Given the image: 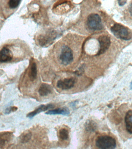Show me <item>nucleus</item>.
Instances as JSON below:
<instances>
[{
    "mask_svg": "<svg viewBox=\"0 0 132 149\" xmlns=\"http://www.w3.org/2000/svg\"><path fill=\"white\" fill-rule=\"evenodd\" d=\"M129 11L130 13L131 14V16H132V3L129 6Z\"/></svg>",
    "mask_w": 132,
    "mask_h": 149,
    "instance_id": "nucleus-21",
    "label": "nucleus"
},
{
    "mask_svg": "<svg viewBox=\"0 0 132 149\" xmlns=\"http://www.w3.org/2000/svg\"><path fill=\"white\" fill-rule=\"evenodd\" d=\"M12 136V133L9 132L0 133V148H3Z\"/></svg>",
    "mask_w": 132,
    "mask_h": 149,
    "instance_id": "nucleus-11",
    "label": "nucleus"
},
{
    "mask_svg": "<svg viewBox=\"0 0 132 149\" xmlns=\"http://www.w3.org/2000/svg\"><path fill=\"white\" fill-rule=\"evenodd\" d=\"M100 49L97 55H100L105 53L109 48L111 45V39L108 36L102 35L98 38Z\"/></svg>",
    "mask_w": 132,
    "mask_h": 149,
    "instance_id": "nucleus-6",
    "label": "nucleus"
},
{
    "mask_svg": "<svg viewBox=\"0 0 132 149\" xmlns=\"http://www.w3.org/2000/svg\"><path fill=\"white\" fill-rule=\"evenodd\" d=\"M12 111V107H8L6 109L5 113L9 114Z\"/></svg>",
    "mask_w": 132,
    "mask_h": 149,
    "instance_id": "nucleus-19",
    "label": "nucleus"
},
{
    "mask_svg": "<svg viewBox=\"0 0 132 149\" xmlns=\"http://www.w3.org/2000/svg\"><path fill=\"white\" fill-rule=\"evenodd\" d=\"M111 32L116 38L124 40L132 38V32L128 28L119 23H116L111 28Z\"/></svg>",
    "mask_w": 132,
    "mask_h": 149,
    "instance_id": "nucleus-2",
    "label": "nucleus"
},
{
    "mask_svg": "<svg viewBox=\"0 0 132 149\" xmlns=\"http://www.w3.org/2000/svg\"><path fill=\"white\" fill-rule=\"evenodd\" d=\"M60 59L63 65H69L73 61L74 55L72 51L67 45H63L61 49Z\"/></svg>",
    "mask_w": 132,
    "mask_h": 149,
    "instance_id": "nucleus-5",
    "label": "nucleus"
},
{
    "mask_svg": "<svg viewBox=\"0 0 132 149\" xmlns=\"http://www.w3.org/2000/svg\"><path fill=\"white\" fill-rule=\"evenodd\" d=\"M75 79L74 78H66L63 80H60L57 83L58 88L62 90L71 89L75 86Z\"/></svg>",
    "mask_w": 132,
    "mask_h": 149,
    "instance_id": "nucleus-7",
    "label": "nucleus"
},
{
    "mask_svg": "<svg viewBox=\"0 0 132 149\" xmlns=\"http://www.w3.org/2000/svg\"><path fill=\"white\" fill-rule=\"evenodd\" d=\"M96 144L99 149H115L117 146L116 140L109 135H102L96 139Z\"/></svg>",
    "mask_w": 132,
    "mask_h": 149,
    "instance_id": "nucleus-3",
    "label": "nucleus"
},
{
    "mask_svg": "<svg viewBox=\"0 0 132 149\" xmlns=\"http://www.w3.org/2000/svg\"><path fill=\"white\" fill-rule=\"evenodd\" d=\"M29 77L31 81L35 80L37 75V70L36 65L35 63H33L31 65L30 71L29 72Z\"/></svg>",
    "mask_w": 132,
    "mask_h": 149,
    "instance_id": "nucleus-15",
    "label": "nucleus"
},
{
    "mask_svg": "<svg viewBox=\"0 0 132 149\" xmlns=\"http://www.w3.org/2000/svg\"><path fill=\"white\" fill-rule=\"evenodd\" d=\"M54 105L52 104L46 105H41L36 109H35L34 111L28 114L27 117L30 118H32L37 114L41 112L46 111L48 110V109H52V108H54Z\"/></svg>",
    "mask_w": 132,
    "mask_h": 149,
    "instance_id": "nucleus-9",
    "label": "nucleus"
},
{
    "mask_svg": "<svg viewBox=\"0 0 132 149\" xmlns=\"http://www.w3.org/2000/svg\"><path fill=\"white\" fill-rule=\"evenodd\" d=\"M122 109L119 130L121 134L132 137V106H125Z\"/></svg>",
    "mask_w": 132,
    "mask_h": 149,
    "instance_id": "nucleus-1",
    "label": "nucleus"
},
{
    "mask_svg": "<svg viewBox=\"0 0 132 149\" xmlns=\"http://www.w3.org/2000/svg\"><path fill=\"white\" fill-rule=\"evenodd\" d=\"M59 137L62 140H66L69 137V132L67 129L62 128L59 130Z\"/></svg>",
    "mask_w": 132,
    "mask_h": 149,
    "instance_id": "nucleus-16",
    "label": "nucleus"
},
{
    "mask_svg": "<svg viewBox=\"0 0 132 149\" xmlns=\"http://www.w3.org/2000/svg\"><path fill=\"white\" fill-rule=\"evenodd\" d=\"M118 4L120 6H123L127 2V1H118Z\"/></svg>",
    "mask_w": 132,
    "mask_h": 149,
    "instance_id": "nucleus-20",
    "label": "nucleus"
},
{
    "mask_svg": "<svg viewBox=\"0 0 132 149\" xmlns=\"http://www.w3.org/2000/svg\"><path fill=\"white\" fill-rule=\"evenodd\" d=\"M131 88H132V82H131Z\"/></svg>",
    "mask_w": 132,
    "mask_h": 149,
    "instance_id": "nucleus-22",
    "label": "nucleus"
},
{
    "mask_svg": "<svg viewBox=\"0 0 132 149\" xmlns=\"http://www.w3.org/2000/svg\"><path fill=\"white\" fill-rule=\"evenodd\" d=\"M97 123L93 120H88L85 124V129L87 132H94L97 130Z\"/></svg>",
    "mask_w": 132,
    "mask_h": 149,
    "instance_id": "nucleus-14",
    "label": "nucleus"
},
{
    "mask_svg": "<svg viewBox=\"0 0 132 149\" xmlns=\"http://www.w3.org/2000/svg\"><path fill=\"white\" fill-rule=\"evenodd\" d=\"M56 38L55 34L54 32L50 33L46 36H41L39 40V44L42 46H45L51 43Z\"/></svg>",
    "mask_w": 132,
    "mask_h": 149,
    "instance_id": "nucleus-10",
    "label": "nucleus"
},
{
    "mask_svg": "<svg viewBox=\"0 0 132 149\" xmlns=\"http://www.w3.org/2000/svg\"><path fill=\"white\" fill-rule=\"evenodd\" d=\"M53 91L52 86L48 84L43 83L41 85L38 92L41 96H46L51 94Z\"/></svg>",
    "mask_w": 132,
    "mask_h": 149,
    "instance_id": "nucleus-12",
    "label": "nucleus"
},
{
    "mask_svg": "<svg viewBox=\"0 0 132 149\" xmlns=\"http://www.w3.org/2000/svg\"><path fill=\"white\" fill-rule=\"evenodd\" d=\"M12 53L8 48L3 47L0 51V62L10 61L12 60Z\"/></svg>",
    "mask_w": 132,
    "mask_h": 149,
    "instance_id": "nucleus-8",
    "label": "nucleus"
},
{
    "mask_svg": "<svg viewBox=\"0 0 132 149\" xmlns=\"http://www.w3.org/2000/svg\"><path fill=\"white\" fill-rule=\"evenodd\" d=\"M87 24L89 28L92 30H100L103 29L101 19L97 14H91L88 16Z\"/></svg>",
    "mask_w": 132,
    "mask_h": 149,
    "instance_id": "nucleus-4",
    "label": "nucleus"
},
{
    "mask_svg": "<svg viewBox=\"0 0 132 149\" xmlns=\"http://www.w3.org/2000/svg\"><path fill=\"white\" fill-rule=\"evenodd\" d=\"M45 114L47 115H68L69 114V110L66 108H58L57 109H52L46 112Z\"/></svg>",
    "mask_w": 132,
    "mask_h": 149,
    "instance_id": "nucleus-13",
    "label": "nucleus"
},
{
    "mask_svg": "<svg viewBox=\"0 0 132 149\" xmlns=\"http://www.w3.org/2000/svg\"><path fill=\"white\" fill-rule=\"evenodd\" d=\"M32 136V134L30 132L25 133L21 137V142L23 143H28L31 139Z\"/></svg>",
    "mask_w": 132,
    "mask_h": 149,
    "instance_id": "nucleus-17",
    "label": "nucleus"
},
{
    "mask_svg": "<svg viewBox=\"0 0 132 149\" xmlns=\"http://www.w3.org/2000/svg\"><path fill=\"white\" fill-rule=\"evenodd\" d=\"M21 2L19 0H10L8 2V6L10 9H14L19 6Z\"/></svg>",
    "mask_w": 132,
    "mask_h": 149,
    "instance_id": "nucleus-18",
    "label": "nucleus"
}]
</instances>
